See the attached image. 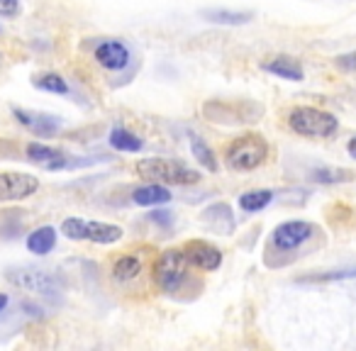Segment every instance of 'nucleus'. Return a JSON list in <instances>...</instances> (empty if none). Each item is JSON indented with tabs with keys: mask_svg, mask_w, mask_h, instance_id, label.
I'll return each mask as SVG.
<instances>
[{
	"mask_svg": "<svg viewBox=\"0 0 356 351\" xmlns=\"http://www.w3.org/2000/svg\"><path fill=\"white\" fill-rule=\"evenodd\" d=\"M40 190V179L30 173L3 171L0 173V203H13V200H25Z\"/></svg>",
	"mask_w": 356,
	"mask_h": 351,
	"instance_id": "obj_9",
	"label": "nucleus"
},
{
	"mask_svg": "<svg viewBox=\"0 0 356 351\" xmlns=\"http://www.w3.org/2000/svg\"><path fill=\"white\" fill-rule=\"evenodd\" d=\"M149 220H152V222H156L159 227H171V225H173V215L166 213V210H156V208L149 213Z\"/></svg>",
	"mask_w": 356,
	"mask_h": 351,
	"instance_id": "obj_24",
	"label": "nucleus"
},
{
	"mask_svg": "<svg viewBox=\"0 0 356 351\" xmlns=\"http://www.w3.org/2000/svg\"><path fill=\"white\" fill-rule=\"evenodd\" d=\"M8 281L15 283L22 291L35 293V295H42V297H56L64 293V281H61L56 273L44 271V268H35V266L10 268V271H8Z\"/></svg>",
	"mask_w": 356,
	"mask_h": 351,
	"instance_id": "obj_6",
	"label": "nucleus"
},
{
	"mask_svg": "<svg viewBox=\"0 0 356 351\" xmlns=\"http://www.w3.org/2000/svg\"><path fill=\"white\" fill-rule=\"evenodd\" d=\"M61 234L71 242H93V244H115L122 239V227L110 222H95L83 218H66L61 222Z\"/></svg>",
	"mask_w": 356,
	"mask_h": 351,
	"instance_id": "obj_5",
	"label": "nucleus"
},
{
	"mask_svg": "<svg viewBox=\"0 0 356 351\" xmlns=\"http://www.w3.org/2000/svg\"><path fill=\"white\" fill-rule=\"evenodd\" d=\"M93 59L100 69L110 71V74H120L132 64V51L122 40H103L93 49Z\"/></svg>",
	"mask_w": 356,
	"mask_h": 351,
	"instance_id": "obj_8",
	"label": "nucleus"
},
{
	"mask_svg": "<svg viewBox=\"0 0 356 351\" xmlns=\"http://www.w3.org/2000/svg\"><path fill=\"white\" fill-rule=\"evenodd\" d=\"M315 225L305 222V220H288L281 222L271 234V244L281 252H296L298 247H302L305 242H310L315 237Z\"/></svg>",
	"mask_w": 356,
	"mask_h": 351,
	"instance_id": "obj_7",
	"label": "nucleus"
},
{
	"mask_svg": "<svg viewBox=\"0 0 356 351\" xmlns=\"http://www.w3.org/2000/svg\"><path fill=\"white\" fill-rule=\"evenodd\" d=\"M134 173L139 179L163 186H193L200 181V173L195 168L186 166L184 161H173L163 156H147L134 163Z\"/></svg>",
	"mask_w": 356,
	"mask_h": 351,
	"instance_id": "obj_1",
	"label": "nucleus"
},
{
	"mask_svg": "<svg viewBox=\"0 0 356 351\" xmlns=\"http://www.w3.org/2000/svg\"><path fill=\"white\" fill-rule=\"evenodd\" d=\"M191 152H193L195 161H198L203 168H208V171H213V173L218 171V156H215L213 147H210L200 134H193V137H191Z\"/></svg>",
	"mask_w": 356,
	"mask_h": 351,
	"instance_id": "obj_19",
	"label": "nucleus"
},
{
	"mask_svg": "<svg viewBox=\"0 0 356 351\" xmlns=\"http://www.w3.org/2000/svg\"><path fill=\"white\" fill-rule=\"evenodd\" d=\"M181 249H184L186 259H188V263L195 271H218L220 263H222V252L210 242H205V239H191Z\"/></svg>",
	"mask_w": 356,
	"mask_h": 351,
	"instance_id": "obj_10",
	"label": "nucleus"
},
{
	"mask_svg": "<svg viewBox=\"0 0 356 351\" xmlns=\"http://www.w3.org/2000/svg\"><path fill=\"white\" fill-rule=\"evenodd\" d=\"M0 66H3V54H0Z\"/></svg>",
	"mask_w": 356,
	"mask_h": 351,
	"instance_id": "obj_30",
	"label": "nucleus"
},
{
	"mask_svg": "<svg viewBox=\"0 0 356 351\" xmlns=\"http://www.w3.org/2000/svg\"><path fill=\"white\" fill-rule=\"evenodd\" d=\"M25 156H27V161L37 163V166L44 168V171H61V168L69 166V154L61 152V149L47 147V144H42V142L27 144Z\"/></svg>",
	"mask_w": 356,
	"mask_h": 351,
	"instance_id": "obj_12",
	"label": "nucleus"
},
{
	"mask_svg": "<svg viewBox=\"0 0 356 351\" xmlns=\"http://www.w3.org/2000/svg\"><path fill=\"white\" fill-rule=\"evenodd\" d=\"M288 127L300 137L310 139H327L339 129V120L332 113L310 105H298L288 113Z\"/></svg>",
	"mask_w": 356,
	"mask_h": 351,
	"instance_id": "obj_4",
	"label": "nucleus"
},
{
	"mask_svg": "<svg viewBox=\"0 0 356 351\" xmlns=\"http://www.w3.org/2000/svg\"><path fill=\"white\" fill-rule=\"evenodd\" d=\"M56 247V229L44 225V227H37L35 232L27 237V249L37 256H47L51 254V249Z\"/></svg>",
	"mask_w": 356,
	"mask_h": 351,
	"instance_id": "obj_17",
	"label": "nucleus"
},
{
	"mask_svg": "<svg viewBox=\"0 0 356 351\" xmlns=\"http://www.w3.org/2000/svg\"><path fill=\"white\" fill-rule=\"evenodd\" d=\"M346 152H349V156H351V158H356V134L349 139V144H346Z\"/></svg>",
	"mask_w": 356,
	"mask_h": 351,
	"instance_id": "obj_28",
	"label": "nucleus"
},
{
	"mask_svg": "<svg viewBox=\"0 0 356 351\" xmlns=\"http://www.w3.org/2000/svg\"><path fill=\"white\" fill-rule=\"evenodd\" d=\"M268 158V142L261 134H242L225 147V163L229 171H254Z\"/></svg>",
	"mask_w": 356,
	"mask_h": 351,
	"instance_id": "obj_3",
	"label": "nucleus"
},
{
	"mask_svg": "<svg viewBox=\"0 0 356 351\" xmlns=\"http://www.w3.org/2000/svg\"><path fill=\"white\" fill-rule=\"evenodd\" d=\"M203 17L215 25H244V22L252 20V13H237V10H222V8H215V10H203Z\"/></svg>",
	"mask_w": 356,
	"mask_h": 351,
	"instance_id": "obj_20",
	"label": "nucleus"
},
{
	"mask_svg": "<svg viewBox=\"0 0 356 351\" xmlns=\"http://www.w3.org/2000/svg\"><path fill=\"white\" fill-rule=\"evenodd\" d=\"M354 179V173L346 171V168H315L310 173V181L315 183H346V181Z\"/></svg>",
	"mask_w": 356,
	"mask_h": 351,
	"instance_id": "obj_22",
	"label": "nucleus"
},
{
	"mask_svg": "<svg viewBox=\"0 0 356 351\" xmlns=\"http://www.w3.org/2000/svg\"><path fill=\"white\" fill-rule=\"evenodd\" d=\"M344 278H356V271H332L325 276H317L312 281H344Z\"/></svg>",
	"mask_w": 356,
	"mask_h": 351,
	"instance_id": "obj_26",
	"label": "nucleus"
},
{
	"mask_svg": "<svg viewBox=\"0 0 356 351\" xmlns=\"http://www.w3.org/2000/svg\"><path fill=\"white\" fill-rule=\"evenodd\" d=\"M20 0H0V17H17Z\"/></svg>",
	"mask_w": 356,
	"mask_h": 351,
	"instance_id": "obj_25",
	"label": "nucleus"
},
{
	"mask_svg": "<svg viewBox=\"0 0 356 351\" xmlns=\"http://www.w3.org/2000/svg\"><path fill=\"white\" fill-rule=\"evenodd\" d=\"M35 85L40 90H47V93H56V95H69L71 93L66 79H64V76H59V74H42V76H37Z\"/></svg>",
	"mask_w": 356,
	"mask_h": 351,
	"instance_id": "obj_23",
	"label": "nucleus"
},
{
	"mask_svg": "<svg viewBox=\"0 0 356 351\" xmlns=\"http://www.w3.org/2000/svg\"><path fill=\"white\" fill-rule=\"evenodd\" d=\"M6 307H8V295L6 293H0V312L6 310Z\"/></svg>",
	"mask_w": 356,
	"mask_h": 351,
	"instance_id": "obj_29",
	"label": "nucleus"
},
{
	"mask_svg": "<svg viewBox=\"0 0 356 351\" xmlns=\"http://www.w3.org/2000/svg\"><path fill=\"white\" fill-rule=\"evenodd\" d=\"M191 271L193 266L186 259L184 249H166L156 256L152 266V278L156 283V288L166 295H176L186 288V283L191 281Z\"/></svg>",
	"mask_w": 356,
	"mask_h": 351,
	"instance_id": "obj_2",
	"label": "nucleus"
},
{
	"mask_svg": "<svg viewBox=\"0 0 356 351\" xmlns=\"http://www.w3.org/2000/svg\"><path fill=\"white\" fill-rule=\"evenodd\" d=\"M168 200H171V190L163 183H152V181L147 186H139L132 193V203L142 205V208H156V205H163Z\"/></svg>",
	"mask_w": 356,
	"mask_h": 351,
	"instance_id": "obj_13",
	"label": "nucleus"
},
{
	"mask_svg": "<svg viewBox=\"0 0 356 351\" xmlns=\"http://www.w3.org/2000/svg\"><path fill=\"white\" fill-rule=\"evenodd\" d=\"M144 271V261L139 254H122L118 261L113 263V281L118 283H129L137 281Z\"/></svg>",
	"mask_w": 356,
	"mask_h": 351,
	"instance_id": "obj_15",
	"label": "nucleus"
},
{
	"mask_svg": "<svg viewBox=\"0 0 356 351\" xmlns=\"http://www.w3.org/2000/svg\"><path fill=\"white\" fill-rule=\"evenodd\" d=\"M108 142H110V147L118 149V152H129V154L142 152V147H144L142 139H139L134 132H129V129H124V127H113V129H110Z\"/></svg>",
	"mask_w": 356,
	"mask_h": 351,
	"instance_id": "obj_18",
	"label": "nucleus"
},
{
	"mask_svg": "<svg viewBox=\"0 0 356 351\" xmlns=\"http://www.w3.org/2000/svg\"><path fill=\"white\" fill-rule=\"evenodd\" d=\"M337 64H339L341 69H356V54L339 56V59H337Z\"/></svg>",
	"mask_w": 356,
	"mask_h": 351,
	"instance_id": "obj_27",
	"label": "nucleus"
},
{
	"mask_svg": "<svg viewBox=\"0 0 356 351\" xmlns=\"http://www.w3.org/2000/svg\"><path fill=\"white\" fill-rule=\"evenodd\" d=\"M271 200H273L271 190H247V193L239 195V208L244 213H259L266 205H271Z\"/></svg>",
	"mask_w": 356,
	"mask_h": 351,
	"instance_id": "obj_21",
	"label": "nucleus"
},
{
	"mask_svg": "<svg viewBox=\"0 0 356 351\" xmlns=\"http://www.w3.org/2000/svg\"><path fill=\"white\" fill-rule=\"evenodd\" d=\"M203 220L220 234H229L234 229V218H232V208L227 203H218L213 208H208L203 213Z\"/></svg>",
	"mask_w": 356,
	"mask_h": 351,
	"instance_id": "obj_16",
	"label": "nucleus"
},
{
	"mask_svg": "<svg viewBox=\"0 0 356 351\" xmlns=\"http://www.w3.org/2000/svg\"><path fill=\"white\" fill-rule=\"evenodd\" d=\"M13 117L22 124L25 129H30L37 137H54L61 129V117L49 113H35V110L25 108H13Z\"/></svg>",
	"mask_w": 356,
	"mask_h": 351,
	"instance_id": "obj_11",
	"label": "nucleus"
},
{
	"mask_svg": "<svg viewBox=\"0 0 356 351\" xmlns=\"http://www.w3.org/2000/svg\"><path fill=\"white\" fill-rule=\"evenodd\" d=\"M261 69L266 71V74H273V76H278V79H286V81H302L305 79L302 66L298 64L296 59H291V56H273V59L264 61Z\"/></svg>",
	"mask_w": 356,
	"mask_h": 351,
	"instance_id": "obj_14",
	"label": "nucleus"
}]
</instances>
